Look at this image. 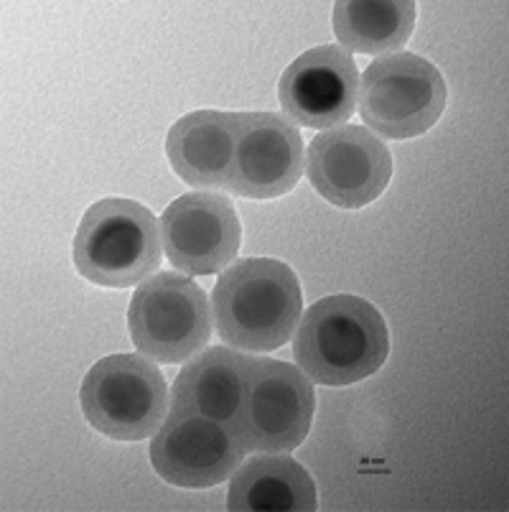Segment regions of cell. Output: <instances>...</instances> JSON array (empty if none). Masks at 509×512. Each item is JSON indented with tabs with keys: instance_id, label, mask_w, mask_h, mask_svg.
I'll return each mask as SVG.
<instances>
[{
	"instance_id": "cell-1",
	"label": "cell",
	"mask_w": 509,
	"mask_h": 512,
	"mask_svg": "<svg viewBox=\"0 0 509 512\" xmlns=\"http://www.w3.org/2000/svg\"><path fill=\"white\" fill-rule=\"evenodd\" d=\"M390 355L385 316L370 301L336 293L308 306L293 339V357L319 385L359 383L375 375Z\"/></svg>"
},
{
	"instance_id": "cell-2",
	"label": "cell",
	"mask_w": 509,
	"mask_h": 512,
	"mask_svg": "<svg viewBox=\"0 0 509 512\" xmlns=\"http://www.w3.org/2000/svg\"><path fill=\"white\" fill-rule=\"evenodd\" d=\"M214 327L227 344L270 352L293 337L301 321V283L291 265L273 258L240 260L214 286Z\"/></svg>"
},
{
	"instance_id": "cell-3",
	"label": "cell",
	"mask_w": 509,
	"mask_h": 512,
	"mask_svg": "<svg viewBox=\"0 0 509 512\" xmlns=\"http://www.w3.org/2000/svg\"><path fill=\"white\" fill-rule=\"evenodd\" d=\"M79 276L105 288L143 283L161 265V232L151 209L133 199H102L84 212L74 237Z\"/></svg>"
},
{
	"instance_id": "cell-4",
	"label": "cell",
	"mask_w": 509,
	"mask_h": 512,
	"mask_svg": "<svg viewBox=\"0 0 509 512\" xmlns=\"http://www.w3.org/2000/svg\"><path fill=\"white\" fill-rule=\"evenodd\" d=\"M446 79L428 59L408 51L387 54L359 79V115L377 136L408 141L423 136L446 110Z\"/></svg>"
},
{
	"instance_id": "cell-5",
	"label": "cell",
	"mask_w": 509,
	"mask_h": 512,
	"mask_svg": "<svg viewBox=\"0 0 509 512\" xmlns=\"http://www.w3.org/2000/svg\"><path fill=\"white\" fill-rule=\"evenodd\" d=\"M84 418L115 441L151 439L166 421L168 388L161 370L140 355H110L97 362L82 390Z\"/></svg>"
},
{
	"instance_id": "cell-6",
	"label": "cell",
	"mask_w": 509,
	"mask_h": 512,
	"mask_svg": "<svg viewBox=\"0 0 509 512\" xmlns=\"http://www.w3.org/2000/svg\"><path fill=\"white\" fill-rule=\"evenodd\" d=\"M314 408V385L298 367L252 360L232 428L245 451L286 454L306 441Z\"/></svg>"
},
{
	"instance_id": "cell-7",
	"label": "cell",
	"mask_w": 509,
	"mask_h": 512,
	"mask_svg": "<svg viewBox=\"0 0 509 512\" xmlns=\"http://www.w3.org/2000/svg\"><path fill=\"white\" fill-rule=\"evenodd\" d=\"M128 329L140 355L176 365L212 337V306L202 286L176 273H158L140 283L128 309Z\"/></svg>"
},
{
	"instance_id": "cell-8",
	"label": "cell",
	"mask_w": 509,
	"mask_h": 512,
	"mask_svg": "<svg viewBox=\"0 0 509 512\" xmlns=\"http://www.w3.org/2000/svg\"><path fill=\"white\" fill-rule=\"evenodd\" d=\"M306 158L308 181L334 207H367L390 184V151L362 125L324 130L308 146Z\"/></svg>"
},
{
	"instance_id": "cell-9",
	"label": "cell",
	"mask_w": 509,
	"mask_h": 512,
	"mask_svg": "<svg viewBox=\"0 0 509 512\" xmlns=\"http://www.w3.org/2000/svg\"><path fill=\"white\" fill-rule=\"evenodd\" d=\"M235 428L191 413H168L151 444V464L163 482L207 490L227 482L245 462Z\"/></svg>"
},
{
	"instance_id": "cell-10",
	"label": "cell",
	"mask_w": 509,
	"mask_h": 512,
	"mask_svg": "<svg viewBox=\"0 0 509 512\" xmlns=\"http://www.w3.org/2000/svg\"><path fill=\"white\" fill-rule=\"evenodd\" d=\"M161 242L174 268L191 276H212L240 253V217L227 197L184 194L161 214Z\"/></svg>"
},
{
	"instance_id": "cell-11",
	"label": "cell",
	"mask_w": 509,
	"mask_h": 512,
	"mask_svg": "<svg viewBox=\"0 0 509 512\" xmlns=\"http://www.w3.org/2000/svg\"><path fill=\"white\" fill-rule=\"evenodd\" d=\"M359 72L344 46L324 44L306 51L283 72L278 97L293 125L339 128L357 107Z\"/></svg>"
},
{
	"instance_id": "cell-12",
	"label": "cell",
	"mask_w": 509,
	"mask_h": 512,
	"mask_svg": "<svg viewBox=\"0 0 509 512\" xmlns=\"http://www.w3.org/2000/svg\"><path fill=\"white\" fill-rule=\"evenodd\" d=\"M303 138L283 115H237L235 158L227 192L247 199H278L301 181Z\"/></svg>"
},
{
	"instance_id": "cell-13",
	"label": "cell",
	"mask_w": 509,
	"mask_h": 512,
	"mask_svg": "<svg viewBox=\"0 0 509 512\" xmlns=\"http://www.w3.org/2000/svg\"><path fill=\"white\" fill-rule=\"evenodd\" d=\"M235 138L237 115L196 110L168 130V161L186 184L202 189H227L235 158Z\"/></svg>"
},
{
	"instance_id": "cell-14",
	"label": "cell",
	"mask_w": 509,
	"mask_h": 512,
	"mask_svg": "<svg viewBox=\"0 0 509 512\" xmlns=\"http://www.w3.org/2000/svg\"><path fill=\"white\" fill-rule=\"evenodd\" d=\"M255 357L230 347H212L189 362L174 383L171 413H191L232 426Z\"/></svg>"
},
{
	"instance_id": "cell-15",
	"label": "cell",
	"mask_w": 509,
	"mask_h": 512,
	"mask_svg": "<svg viewBox=\"0 0 509 512\" xmlns=\"http://www.w3.org/2000/svg\"><path fill=\"white\" fill-rule=\"evenodd\" d=\"M232 512H314L319 492L311 474L283 454L255 456L235 469L227 492Z\"/></svg>"
},
{
	"instance_id": "cell-16",
	"label": "cell",
	"mask_w": 509,
	"mask_h": 512,
	"mask_svg": "<svg viewBox=\"0 0 509 512\" xmlns=\"http://www.w3.org/2000/svg\"><path fill=\"white\" fill-rule=\"evenodd\" d=\"M415 11L413 0H344L334 6V34L362 54L400 51L415 29Z\"/></svg>"
}]
</instances>
